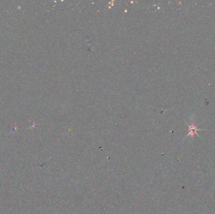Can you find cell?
Here are the masks:
<instances>
[{
    "mask_svg": "<svg viewBox=\"0 0 215 214\" xmlns=\"http://www.w3.org/2000/svg\"><path fill=\"white\" fill-rule=\"evenodd\" d=\"M201 130H202L198 129V127L195 125L194 123H192L188 126V134L186 136V137L191 136L192 137H194L195 135H198V132Z\"/></svg>",
    "mask_w": 215,
    "mask_h": 214,
    "instance_id": "obj_1",
    "label": "cell"
}]
</instances>
